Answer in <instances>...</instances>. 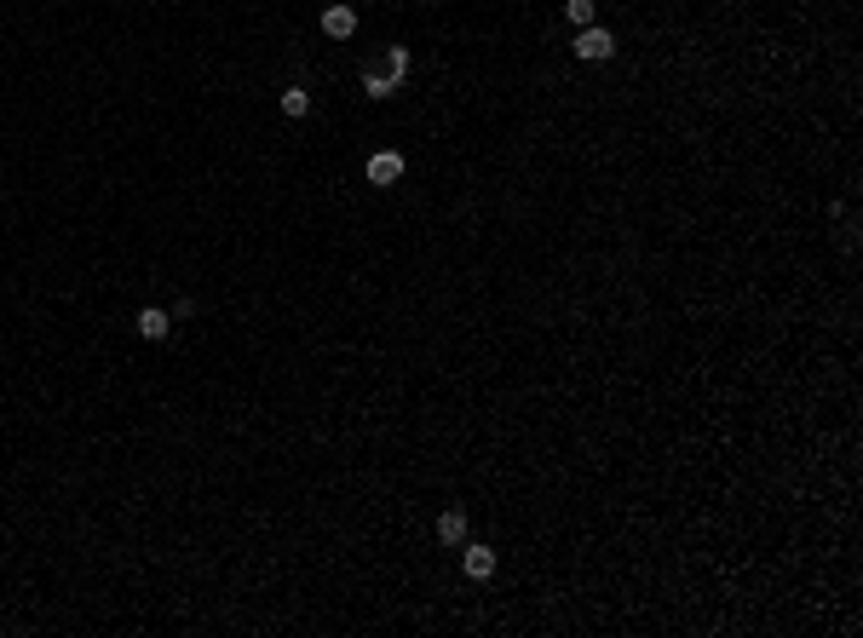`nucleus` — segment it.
<instances>
[{
    "instance_id": "f257e3e1",
    "label": "nucleus",
    "mask_w": 863,
    "mask_h": 638,
    "mask_svg": "<svg viewBox=\"0 0 863 638\" xmlns=\"http://www.w3.org/2000/svg\"><path fill=\"white\" fill-rule=\"evenodd\" d=\"M576 58H587V64H604V58H616V35L599 29V23H587L576 41Z\"/></svg>"
},
{
    "instance_id": "f03ea898",
    "label": "nucleus",
    "mask_w": 863,
    "mask_h": 638,
    "mask_svg": "<svg viewBox=\"0 0 863 638\" xmlns=\"http://www.w3.org/2000/svg\"><path fill=\"white\" fill-rule=\"evenodd\" d=\"M397 179H404V156H397V150L369 156V184H380V190H386V184H397Z\"/></svg>"
},
{
    "instance_id": "7ed1b4c3",
    "label": "nucleus",
    "mask_w": 863,
    "mask_h": 638,
    "mask_svg": "<svg viewBox=\"0 0 863 638\" xmlns=\"http://www.w3.org/2000/svg\"><path fill=\"white\" fill-rule=\"evenodd\" d=\"M460 570H467L472 581H490V575H495V552L490 546H467V552H460Z\"/></svg>"
},
{
    "instance_id": "20e7f679",
    "label": "nucleus",
    "mask_w": 863,
    "mask_h": 638,
    "mask_svg": "<svg viewBox=\"0 0 863 638\" xmlns=\"http://www.w3.org/2000/svg\"><path fill=\"white\" fill-rule=\"evenodd\" d=\"M351 29H357V12H351V6H323V35H334V41H346Z\"/></svg>"
},
{
    "instance_id": "39448f33",
    "label": "nucleus",
    "mask_w": 863,
    "mask_h": 638,
    "mask_svg": "<svg viewBox=\"0 0 863 638\" xmlns=\"http://www.w3.org/2000/svg\"><path fill=\"white\" fill-rule=\"evenodd\" d=\"M167 328H173V311H156V305L139 311V339H167Z\"/></svg>"
},
{
    "instance_id": "423d86ee",
    "label": "nucleus",
    "mask_w": 863,
    "mask_h": 638,
    "mask_svg": "<svg viewBox=\"0 0 863 638\" xmlns=\"http://www.w3.org/2000/svg\"><path fill=\"white\" fill-rule=\"evenodd\" d=\"M437 541H443V546H460V541H467V512H460V506H449L443 518H437Z\"/></svg>"
},
{
    "instance_id": "0eeeda50",
    "label": "nucleus",
    "mask_w": 863,
    "mask_h": 638,
    "mask_svg": "<svg viewBox=\"0 0 863 638\" xmlns=\"http://www.w3.org/2000/svg\"><path fill=\"white\" fill-rule=\"evenodd\" d=\"M276 104H283L288 121H300V116L311 109V92H306V87H283V98H276Z\"/></svg>"
},
{
    "instance_id": "6e6552de",
    "label": "nucleus",
    "mask_w": 863,
    "mask_h": 638,
    "mask_svg": "<svg viewBox=\"0 0 863 638\" xmlns=\"http://www.w3.org/2000/svg\"><path fill=\"white\" fill-rule=\"evenodd\" d=\"M386 76H392V81L409 76V46H386Z\"/></svg>"
},
{
    "instance_id": "1a4fd4ad",
    "label": "nucleus",
    "mask_w": 863,
    "mask_h": 638,
    "mask_svg": "<svg viewBox=\"0 0 863 638\" xmlns=\"http://www.w3.org/2000/svg\"><path fill=\"white\" fill-rule=\"evenodd\" d=\"M363 92H369V98H392L397 81H392V76H363Z\"/></svg>"
},
{
    "instance_id": "9d476101",
    "label": "nucleus",
    "mask_w": 863,
    "mask_h": 638,
    "mask_svg": "<svg viewBox=\"0 0 863 638\" xmlns=\"http://www.w3.org/2000/svg\"><path fill=\"white\" fill-rule=\"evenodd\" d=\"M570 23H581V29H587V23H593V0H570Z\"/></svg>"
}]
</instances>
